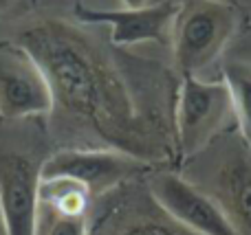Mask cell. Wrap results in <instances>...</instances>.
<instances>
[{
	"label": "cell",
	"instance_id": "cell-14",
	"mask_svg": "<svg viewBox=\"0 0 251 235\" xmlns=\"http://www.w3.org/2000/svg\"><path fill=\"white\" fill-rule=\"evenodd\" d=\"M124 7H143V4H148V0H122Z\"/></svg>",
	"mask_w": 251,
	"mask_h": 235
},
{
	"label": "cell",
	"instance_id": "cell-5",
	"mask_svg": "<svg viewBox=\"0 0 251 235\" xmlns=\"http://www.w3.org/2000/svg\"><path fill=\"white\" fill-rule=\"evenodd\" d=\"M234 114L225 82H203L199 75H183L174 104V143L176 154L192 158L201 154L225 121Z\"/></svg>",
	"mask_w": 251,
	"mask_h": 235
},
{
	"label": "cell",
	"instance_id": "cell-1",
	"mask_svg": "<svg viewBox=\"0 0 251 235\" xmlns=\"http://www.w3.org/2000/svg\"><path fill=\"white\" fill-rule=\"evenodd\" d=\"M18 44L44 70L53 92V136L117 150L143 163L176 152V90L156 66L122 64L86 29L60 18L25 26Z\"/></svg>",
	"mask_w": 251,
	"mask_h": 235
},
{
	"label": "cell",
	"instance_id": "cell-12",
	"mask_svg": "<svg viewBox=\"0 0 251 235\" xmlns=\"http://www.w3.org/2000/svg\"><path fill=\"white\" fill-rule=\"evenodd\" d=\"M33 235H88V215H71L38 200Z\"/></svg>",
	"mask_w": 251,
	"mask_h": 235
},
{
	"label": "cell",
	"instance_id": "cell-15",
	"mask_svg": "<svg viewBox=\"0 0 251 235\" xmlns=\"http://www.w3.org/2000/svg\"><path fill=\"white\" fill-rule=\"evenodd\" d=\"M0 235H7V227H4V218H2V211H0Z\"/></svg>",
	"mask_w": 251,
	"mask_h": 235
},
{
	"label": "cell",
	"instance_id": "cell-13",
	"mask_svg": "<svg viewBox=\"0 0 251 235\" xmlns=\"http://www.w3.org/2000/svg\"><path fill=\"white\" fill-rule=\"evenodd\" d=\"M16 2H18V0H0V16H2V13H7V11H11Z\"/></svg>",
	"mask_w": 251,
	"mask_h": 235
},
{
	"label": "cell",
	"instance_id": "cell-11",
	"mask_svg": "<svg viewBox=\"0 0 251 235\" xmlns=\"http://www.w3.org/2000/svg\"><path fill=\"white\" fill-rule=\"evenodd\" d=\"M223 82L231 95V108L238 121L243 143L251 148V62L229 60L223 68Z\"/></svg>",
	"mask_w": 251,
	"mask_h": 235
},
{
	"label": "cell",
	"instance_id": "cell-2",
	"mask_svg": "<svg viewBox=\"0 0 251 235\" xmlns=\"http://www.w3.org/2000/svg\"><path fill=\"white\" fill-rule=\"evenodd\" d=\"M0 211L7 235H33L38 189L49 158L47 134L35 119H0Z\"/></svg>",
	"mask_w": 251,
	"mask_h": 235
},
{
	"label": "cell",
	"instance_id": "cell-3",
	"mask_svg": "<svg viewBox=\"0 0 251 235\" xmlns=\"http://www.w3.org/2000/svg\"><path fill=\"white\" fill-rule=\"evenodd\" d=\"M88 235H196L174 220L141 176L93 198Z\"/></svg>",
	"mask_w": 251,
	"mask_h": 235
},
{
	"label": "cell",
	"instance_id": "cell-4",
	"mask_svg": "<svg viewBox=\"0 0 251 235\" xmlns=\"http://www.w3.org/2000/svg\"><path fill=\"white\" fill-rule=\"evenodd\" d=\"M236 9L223 0H183L172 22L174 64L181 75H199L229 42Z\"/></svg>",
	"mask_w": 251,
	"mask_h": 235
},
{
	"label": "cell",
	"instance_id": "cell-8",
	"mask_svg": "<svg viewBox=\"0 0 251 235\" xmlns=\"http://www.w3.org/2000/svg\"><path fill=\"white\" fill-rule=\"evenodd\" d=\"M146 183L159 205L196 235H238L221 205L203 187L174 171L150 174Z\"/></svg>",
	"mask_w": 251,
	"mask_h": 235
},
{
	"label": "cell",
	"instance_id": "cell-9",
	"mask_svg": "<svg viewBox=\"0 0 251 235\" xmlns=\"http://www.w3.org/2000/svg\"><path fill=\"white\" fill-rule=\"evenodd\" d=\"M178 11L174 0H163L143 7L91 9L77 4L75 16L84 24L110 26V42L115 46H132L141 42H168L172 38V22Z\"/></svg>",
	"mask_w": 251,
	"mask_h": 235
},
{
	"label": "cell",
	"instance_id": "cell-10",
	"mask_svg": "<svg viewBox=\"0 0 251 235\" xmlns=\"http://www.w3.org/2000/svg\"><path fill=\"white\" fill-rule=\"evenodd\" d=\"M205 192L221 205L238 235H251V158L234 145L218 161Z\"/></svg>",
	"mask_w": 251,
	"mask_h": 235
},
{
	"label": "cell",
	"instance_id": "cell-6",
	"mask_svg": "<svg viewBox=\"0 0 251 235\" xmlns=\"http://www.w3.org/2000/svg\"><path fill=\"white\" fill-rule=\"evenodd\" d=\"M53 92L40 64L20 46H0V119L49 117Z\"/></svg>",
	"mask_w": 251,
	"mask_h": 235
},
{
	"label": "cell",
	"instance_id": "cell-7",
	"mask_svg": "<svg viewBox=\"0 0 251 235\" xmlns=\"http://www.w3.org/2000/svg\"><path fill=\"white\" fill-rule=\"evenodd\" d=\"M150 170L143 163L117 150L104 148H71L57 154H49L42 167V178H73L91 189L93 198L117 187L130 178H137Z\"/></svg>",
	"mask_w": 251,
	"mask_h": 235
}]
</instances>
